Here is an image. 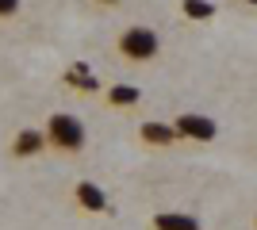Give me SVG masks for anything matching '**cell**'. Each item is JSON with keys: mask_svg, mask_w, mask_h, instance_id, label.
<instances>
[{"mask_svg": "<svg viewBox=\"0 0 257 230\" xmlns=\"http://www.w3.org/2000/svg\"><path fill=\"white\" fill-rule=\"evenodd\" d=\"M46 146L58 153H81L85 150V123L69 115V111H54L46 119Z\"/></svg>", "mask_w": 257, "mask_h": 230, "instance_id": "cell-1", "label": "cell"}, {"mask_svg": "<svg viewBox=\"0 0 257 230\" xmlns=\"http://www.w3.org/2000/svg\"><path fill=\"white\" fill-rule=\"evenodd\" d=\"M115 54L123 58V62H139V66H146V62H154V58L161 54V39H158L154 27L135 23V27H127V31L115 39Z\"/></svg>", "mask_w": 257, "mask_h": 230, "instance_id": "cell-2", "label": "cell"}, {"mask_svg": "<svg viewBox=\"0 0 257 230\" xmlns=\"http://www.w3.org/2000/svg\"><path fill=\"white\" fill-rule=\"evenodd\" d=\"M173 131H177V138H192V142H211L215 134H219V127H215L211 115H196V111H184V115H177Z\"/></svg>", "mask_w": 257, "mask_h": 230, "instance_id": "cell-3", "label": "cell"}, {"mask_svg": "<svg viewBox=\"0 0 257 230\" xmlns=\"http://www.w3.org/2000/svg\"><path fill=\"white\" fill-rule=\"evenodd\" d=\"M73 203L81 211H88V215H104L111 203H107V192L100 184H92V180H77L73 184Z\"/></svg>", "mask_w": 257, "mask_h": 230, "instance_id": "cell-4", "label": "cell"}, {"mask_svg": "<svg viewBox=\"0 0 257 230\" xmlns=\"http://www.w3.org/2000/svg\"><path fill=\"white\" fill-rule=\"evenodd\" d=\"M46 150V134L39 127H23L16 138H12V157H35V153Z\"/></svg>", "mask_w": 257, "mask_h": 230, "instance_id": "cell-5", "label": "cell"}, {"mask_svg": "<svg viewBox=\"0 0 257 230\" xmlns=\"http://www.w3.org/2000/svg\"><path fill=\"white\" fill-rule=\"evenodd\" d=\"M154 230H204V222L196 215H184V211H158L150 219Z\"/></svg>", "mask_w": 257, "mask_h": 230, "instance_id": "cell-6", "label": "cell"}, {"mask_svg": "<svg viewBox=\"0 0 257 230\" xmlns=\"http://www.w3.org/2000/svg\"><path fill=\"white\" fill-rule=\"evenodd\" d=\"M139 142H146V146H173V142H181V138H177V131H173L169 123H142L139 127Z\"/></svg>", "mask_w": 257, "mask_h": 230, "instance_id": "cell-7", "label": "cell"}, {"mask_svg": "<svg viewBox=\"0 0 257 230\" xmlns=\"http://www.w3.org/2000/svg\"><path fill=\"white\" fill-rule=\"evenodd\" d=\"M142 88L139 85H111L107 88V108H139Z\"/></svg>", "mask_w": 257, "mask_h": 230, "instance_id": "cell-8", "label": "cell"}, {"mask_svg": "<svg viewBox=\"0 0 257 230\" xmlns=\"http://www.w3.org/2000/svg\"><path fill=\"white\" fill-rule=\"evenodd\" d=\"M181 8H184L188 20H211V16H215V4H211V0H184Z\"/></svg>", "mask_w": 257, "mask_h": 230, "instance_id": "cell-9", "label": "cell"}, {"mask_svg": "<svg viewBox=\"0 0 257 230\" xmlns=\"http://www.w3.org/2000/svg\"><path fill=\"white\" fill-rule=\"evenodd\" d=\"M69 81H77L81 88H96V81L85 73V66H77V69H69Z\"/></svg>", "mask_w": 257, "mask_h": 230, "instance_id": "cell-10", "label": "cell"}, {"mask_svg": "<svg viewBox=\"0 0 257 230\" xmlns=\"http://www.w3.org/2000/svg\"><path fill=\"white\" fill-rule=\"evenodd\" d=\"M23 0H0V20H12V16H20Z\"/></svg>", "mask_w": 257, "mask_h": 230, "instance_id": "cell-11", "label": "cell"}, {"mask_svg": "<svg viewBox=\"0 0 257 230\" xmlns=\"http://www.w3.org/2000/svg\"><path fill=\"white\" fill-rule=\"evenodd\" d=\"M92 4H104V8H115L119 0H92Z\"/></svg>", "mask_w": 257, "mask_h": 230, "instance_id": "cell-12", "label": "cell"}, {"mask_svg": "<svg viewBox=\"0 0 257 230\" xmlns=\"http://www.w3.org/2000/svg\"><path fill=\"white\" fill-rule=\"evenodd\" d=\"M242 4H257V0H242Z\"/></svg>", "mask_w": 257, "mask_h": 230, "instance_id": "cell-13", "label": "cell"}]
</instances>
